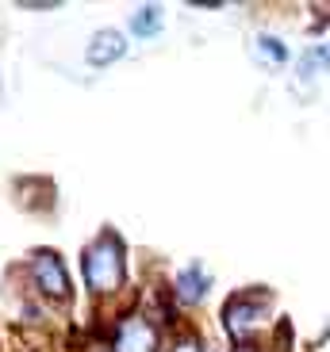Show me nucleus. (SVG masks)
<instances>
[{
  "label": "nucleus",
  "mask_w": 330,
  "mask_h": 352,
  "mask_svg": "<svg viewBox=\"0 0 330 352\" xmlns=\"http://www.w3.org/2000/svg\"><path fill=\"white\" fill-rule=\"evenodd\" d=\"M104 341L112 352H161L165 349V333L138 307V295L112 310V318H104Z\"/></svg>",
  "instance_id": "obj_4"
},
{
  "label": "nucleus",
  "mask_w": 330,
  "mask_h": 352,
  "mask_svg": "<svg viewBox=\"0 0 330 352\" xmlns=\"http://www.w3.org/2000/svg\"><path fill=\"white\" fill-rule=\"evenodd\" d=\"M227 352H265L261 344H246V349H227Z\"/></svg>",
  "instance_id": "obj_13"
},
{
  "label": "nucleus",
  "mask_w": 330,
  "mask_h": 352,
  "mask_svg": "<svg viewBox=\"0 0 330 352\" xmlns=\"http://www.w3.org/2000/svg\"><path fill=\"white\" fill-rule=\"evenodd\" d=\"M81 352H112V349H107V341H104V326H100V322H96V333H92V341L85 344Z\"/></svg>",
  "instance_id": "obj_12"
},
{
  "label": "nucleus",
  "mask_w": 330,
  "mask_h": 352,
  "mask_svg": "<svg viewBox=\"0 0 330 352\" xmlns=\"http://www.w3.org/2000/svg\"><path fill=\"white\" fill-rule=\"evenodd\" d=\"M19 12H54L62 8V0H16Z\"/></svg>",
  "instance_id": "obj_11"
},
{
  "label": "nucleus",
  "mask_w": 330,
  "mask_h": 352,
  "mask_svg": "<svg viewBox=\"0 0 330 352\" xmlns=\"http://www.w3.org/2000/svg\"><path fill=\"white\" fill-rule=\"evenodd\" d=\"M273 299L277 295L265 283H250V287H238L227 295L223 310H219V329H223L231 349L261 344V333H265L269 314H273Z\"/></svg>",
  "instance_id": "obj_2"
},
{
  "label": "nucleus",
  "mask_w": 330,
  "mask_h": 352,
  "mask_svg": "<svg viewBox=\"0 0 330 352\" xmlns=\"http://www.w3.org/2000/svg\"><path fill=\"white\" fill-rule=\"evenodd\" d=\"M307 54H311V62L319 65V73L330 69V43H311V46H307Z\"/></svg>",
  "instance_id": "obj_10"
},
{
  "label": "nucleus",
  "mask_w": 330,
  "mask_h": 352,
  "mask_svg": "<svg viewBox=\"0 0 330 352\" xmlns=\"http://www.w3.org/2000/svg\"><path fill=\"white\" fill-rule=\"evenodd\" d=\"M254 58H258L261 65L280 69V65L292 62V50H288V43L280 35H258V38H254Z\"/></svg>",
  "instance_id": "obj_8"
},
{
  "label": "nucleus",
  "mask_w": 330,
  "mask_h": 352,
  "mask_svg": "<svg viewBox=\"0 0 330 352\" xmlns=\"http://www.w3.org/2000/svg\"><path fill=\"white\" fill-rule=\"evenodd\" d=\"M161 352H212V344H207V337L200 333L192 322H185L181 329H173V333L165 337V349Z\"/></svg>",
  "instance_id": "obj_9"
},
{
  "label": "nucleus",
  "mask_w": 330,
  "mask_h": 352,
  "mask_svg": "<svg viewBox=\"0 0 330 352\" xmlns=\"http://www.w3.org/2000/svg\"><path fill=\"white\" fill-rule=\"evenodd\" d=\"M0 92H4V80H0Z\"/></svg>",
  "instance_id": "obj_14"
},
{
  "label": "nucleus",
  "mask_w": 330,
  "mask_h": 352,
  "mask_svg": "<svg viewBox=\"0 0 330 352\" xmlns=\"http://www.w3.org/2000/svg\"><path fill=\"white\" fill-rule=\"evenodd\" d=\"M81 283H85V295L96 314L116 310V302L131 291V256H127V241L119 230L100 226L81 245Z\"/></svg>",
  "instance_id": "obj_1"
},
{
  "label": "nucleus",
  "mask_w": 330,
  "mask_h": 352,
  "mask_svg": "<svg viewBox=\"0 0 330 352\" xmlns=\"http://www.w3.org/2000/svg\"><path fill=\"white\" fill-rule=\"evenodd\" d=\"M19 276H23V291L35 295L43 307H70L73 302V280L70 268H65V256L50 245H39L23 256L19 264Z\"/></svg>",
  "instance_id": "obj_3"
},
{
  "label": "nucleus",
  "mask_w": 330,
  "mask_h": 352,
  "mask_svg": "<svg viewBox=\"0 0 330 352\" xmlns=\"http://www.w3.org/2000/svg\"><path fill=\"white\" fill-rule=\"evenodd\" d=\"M165 31V8L161 4H134L131 16H127V38H158Z\"/></svg>",
  "instance_id": "obj_7"
},
{
  "label": "nucleus",
  "mask_w": 330,
  "mask_h": 352,
  "mask_svg": "<svg viewBox=\"0 0 330 352\" xmlns=\"http://www.w3.org/2000/svg\"><path fill=\"white\" fill-rule=\"evenodd\" d=\"M165 287H169L173 302L181 307V314H185V310H196L207 302V295H212V287H215V276L207 272V264L200 261V256H192V261L181 264L177 272L165 280Z\"/></svg>",
  "instance_id": "obj_5"
},
{
  "label": "nucleus",
  "mask_w": 330,
  "mask_h": 352,
  "mask_svg": "<svg viewBox=\"0 0 330 352\" xmlns=\"http://www.w3.org/2000/svg\"><path fill=\"white\" fill-rule=\"evenodd\" d=\"M131 54V38H127V31H119V27H100V31H92L89 43H85V65L89 69H112V65H119Z\"/></svg>",
  "instance_id": "obj_6"
}]
</instances>
